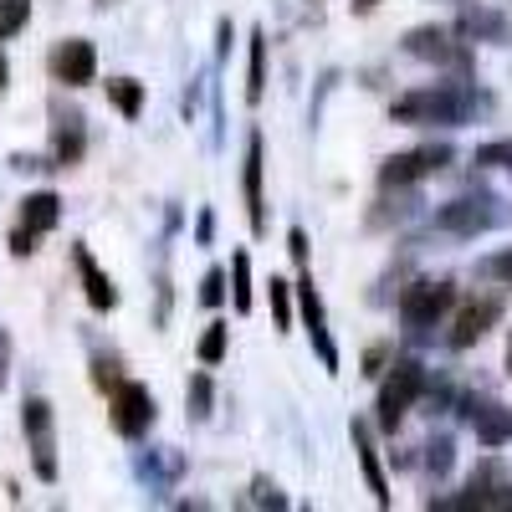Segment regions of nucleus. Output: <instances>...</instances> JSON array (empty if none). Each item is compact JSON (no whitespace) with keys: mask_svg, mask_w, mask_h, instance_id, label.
<instances>
[{"mask_svg":"<svg viewBox=\"0 0 512 512\" xmlns=\"http://www.w3.org/2000/svg\"><path fill=\"white\" fill-rule=\"evenodd\" d=\"M354 456H359V466H364V482H369V492H374V502L379 507H390L395 497H390V477H384V466H379V451H374V436H369V425L364 420H354Z\"/></svg>","mask_w":512,"mask_h":512,"instance_id":"17","label":"nucleus"},{"mask_svg":"<svg viewBox=\"0 0 512 512\" xmlns=\"http://www.w3.org/2000/svg\"><path fill=\"white\" fill-rule=\"evenodd\" d=\"M72 267H77V277H82V297H88V308L93 313H113L118 308V287H113V277L93 262V251L88 246H72Z\"/></svg>","mask_w":512,"mask_h":512,"instance_id":"16","label":"nucleus"},{"mask_svg":"<svg viewBox=\"0 0 512 512\" xmlns=\"http://www.w3.org/2000/svg\"><path fill=\"white\" fill-rule=\"evenodd\" d=\"M451 308H456V287H451V282H436V277L410 282V287L400 292V303H395V313H400V323H405L410 333L436 328Z\"/></svg>","mask_w":512,"mask_h":512,"instance_id":"6","label":"nucleus"},{"mask_svg":"<svg viewBox=\"0 0 512 512\" xmlns=\"http://www.w3.org/2000/svg\"><path fill=\"white\" fill-rule=\"evenodd\" d=\"M451 159H456L451 144H420V149L390 154V159L379 164V185H384V190H410V185H420V180L441 175Z\"/></svg>","mask_w":512,"mask_h":512,"instance_id":"7","label":"nucleus"},{"mask_svg":"<svg viewBox=\"0 0 512 512\" xmlns=\"http://www.w3.org/2000/svg\"><path fill=\"white\" fill-rule=\"evenodd\" d=\"M103 88H108V103H113L128 123L144 113V82H134V77H108Z\"/></svg>","mask_w":512,"mask_h":512,"instance_id":"20","label":"nucleus"},{"mask_svg":"<svg viewBox=\"0 0 512 512\" xmlns=\"http://www.w3.org/2000/svg\"><path fill=\"white\" fill-rule=\"evenodd\" d=\"M410 216V205H395V221H405ZM384 221H390V210H379V216H374V226H384Z\"/></svg>","mask_w":512,"mask_h":512,"instance_id":"39","label":"nucleus"},{"mask_svg":"<svg viewBox=\"0 0 512 512\" xmlns=\"http://www.w3.org/2000/svg\"><path fill=\"white\" fill-rule=\"evenodd\" d=\"M461 420L472 425L477 441H482L487 451H497V446L512 441V410L497 405V400H461Z\"/></svg>","mask_w":512,"mask_h":512,"instance_id":"15","label":"nucleus"},{"mask_svg":"<svg viewBox=\"0 0 512 512\" xmlns=\"http://www.w3.org/2000/svg\"><path fill=\"white\" fill-rule=\"evenodd\" d=\"M262 169H267V144L262 134L251 128L246 139V164H241V195H246V216H251V231L267 236V190H262Z\"/></svg>","mask_w":512,"mask_h":512,"instance_id":"10","label":"nucleus"},{"mask_svg":"<svg viewBox=\"0 0 512 512\" xmlns=\"http://www.w3.org/2000/svg\"><path fill=\"white\" fill-rule=\"evenodd\" d=\"M507 221H512V210L497 195H456V200H446L436 210V231L461 236V241H472V236H482L492 226H507Z\"/></svg>","mask_w":512,"mask_h":512,"instance_id":"3","label":"nucleus"},{"mask_svg":"<svg viewBox=\"0 0 512 512\" xmlns=\"http://www.w3.org/2000/svg\"><path fill=\"white\" fill-rule=\"evenodd\" d=\"M472 164H477V169H512V139H492V144H482V149L472 154Z\"/></svg>","mask_w":512,"mask_h":512,"instance_id":"26","label":"nucleus"},{"mask_svg":"<svg viewBox=\"0 0 512 512\" xmlns=\"http://www.w3.org/2000/svg\"><path fill=\"white\" fill-rule=\"evenodd\" d=\"M21 431H26V446H31V472L36 482H57V415L41 395H26L21 405Z\"/></svg>","mask_w":512,"mask_h":512,"instance_id":"4","label":"nucleus"},{"mask_svg":"<svg viewBox=\"0 0 512 512\" xmlns=\"http://www.w3.org/2000/svg\"><path fill=\"white\" fill-rule=\"evenodd\" d=\"M6 82H11V62H6V52H0V98H6Z\"/></svg>","mask_w":512,"mask_h":512,"instance_id":"40","label":"nucleus"},{"mask_svg":"<svg viewBox=\"0 0 512 512\" xmlns=\"http://www.w3.org/2000/svg\"><path fill=\"white\" fill-rule=\"evenodd\" d=\"M456 31H461L466 41H512L507 16H497V11H487V6H466V11L456 16Z\"/></svg>","mask_w":512,"mask_h":512,"instance_id":"19","label":"nucleus"},{"mask_svg":"<svg viewBox=\"0 0 512 512\" xmlns=\"http://www.w3.org/2000/svg\"><path fill=\"white\" fill-rule=\"evenodd\" d=\"M425 379H431V369H425L420 359H395L390 369H384L379 400H374L379 431H400V420H405V415L420 405V395H425Z\"/></svg>","mask_w":512,"mask_h":512,"instance_id":"2","label":"nucleus"},{"mask_svg":"<svg viewBox=\"0 0 512 512\" xmlns=\"http://www.w3.org/2000/svg\"><path fill=\"white\" fill-rule=\"evenodd\" d=\"M436 507H497V512H512V482L497 461H482L472 482H466V497H441Z\"/></svg>","mask_w":512,"mask_h":512,"instance_id":"9","label":"nucleus"},{"mask_svg":"<svg viewBox=\"0 0 512 512\" xmlns=\"http://www.w3.org/2000/svg\"><path fill=\"white\" fill-rule=\"evenodd\" d=\"M118 379H123V364H118V354H93V384H98L103 395L113 390Z\"/></svg>","mask_w":512,"mask_h":512,"instance_id":"29","label":"nucleus"},{"mask_svg":"<svg viewBox=\"0 0 512 512\" xmlns=\"http://www.w3.org/2000/svg\"><path fill=\"white\" fill-rule=\"evenodd\" d=\"M507 379H512V338H507Z\"/></svg>","mask_w":512,"mask_h":512,"instance_id":"42","label":"nucleus"},{"mask_svg":"<svg viewBox=\"0 0 512 512\" xmlns=\"http://www.w3.org/2000/svg\"><path fill=\"white\" fill-rule=\"evenodd\" d=\"M251 507H287V497H282V487H277V482L256 477V482H251Z\"/></svg>","mask_w":512,"mask_h":512,"instance_id":"32","label":"nucleus"},{"mask_svg":"<svg viewBox=\"0 0 512 512\" xmlns=\"http://www.w3.org/2000/svg\"><path fill=\"white\" fill-rule=\"evenodd\" d=\"M231 303H236L241 318L251 313V256H246V251L231 256Z\"/></svg>","mask_w":512,"mask_h":512,"instance_id":"24","label":"nucleus"},{"mask_svg":"<svg viewBox=\"0 0 512 512\" xmlns=\"http://www.w3.org/2000/svg\"><path fill=\"white\" fill-rule=\"evenodd\" d=\"M159 405H154V390L139 379H118L113 390H108V420H113V431L123 441H144L149 436V425H154Z\"/></svg>","mask_w":512,"mask_h":512,"instance_id":"5","label":"nucleus"},{"mask_svg":"<svg viewBox=\"0 0 512 512\" xmlns=\"http://www.w3.org/2000/svg\"><path fill=\"white\" fill-rule=\"evenodd\" d=\"M502 318V297H472V303H461V313H456V323H451V333H446V344L461 354V349H472V344H482V338L492 333V323Z\"/></svg>","mask_w":512,"mask_h":512,"instance_id":"11","label":"nucleus"},{"mask_svg":"<svg viewBox=\"0 0 512 512\" xmlns=\"http://www.w3.org/2000/svg\"><path fill=\"white\" fill-rule=\"evenodd\" d=\"M477 113V93L461 88V82H436V88H415L405 98L390 103V118L405 123V128H425V123H446V128H461L472 123Z\"/></svg>","mask_w":512,"mask_h":512,"instance_id":"1","label":"nucleus"},{"mask_svg":"<svg viewBox=\"0 0 512 512\" xmlns=\"http://www.w3.org/2000/svg\"><path fill=\"white\" fill-rule=\"evenodd\" d=\"M210 405H216V384H210V374H190V384H185L190 420H210Z\"/></svg>","mask_w":512,"mask_h":512,"instance_id":"23","label":"nucleus"},{"mask_svg":"<svg viewBox=\"0 0 512 512\" xmlns=\"http://www.w3.org/2000/svg\"><path fill=\"white\" fill-rule=\"evenodd\" d=\"M52 77L62 82V88H88V82L98 77V52H93V41H82V36H67L52 47Z\"/></svg>","mask_w":512,"mask_h":512,"instance_id":"13","label":"nucleus"},{"mask_svg":"<svg viewBox=\"0 0 512 512\" xmlns=\"http://www.w3.org/2000/svg\"><path fill=\"white\" fill-rule=\"evenodd\" d=\"M349 6H354V16H369V11L379 6V0H349Z\"/></svg>","mask_w":512,"mask_h":512,"instance_id":"41","label":"nucleus"},{"mask_svg":"<svg viewBox=\"0 0 512 512\" xmlns=\"http://www.w3.org/2000/svg\"><path fill=\"white\" fill-rule=\"evenodd\" d=\"M297 308H303V323H308V338H313L318 364H323L328 374H338V344H333V333H328V313H323V297H318L308 267L297 272Z\"/></svg>","mask_w":512,"mask_h":512,"instance_id":"8","label":"nucleus"},{"mask_svg":"<svg viewBox=\"0 0 512 512\" xmlns=\"http://www.w3.org/2000/svg\"><path fill=\"white\" fill-rule=\"evenodd\" d=\"M31 21V0H0V41H11Z\"/></svg>","mask_w":512,"mask_h":512,"instance_id":"25","label":"nucleus"},{"mask_svg":"<svg viewBox=\"0 0 512 512\" xmlns=\"http://www.w3.org/2000/svg\"><path fill=\"white\" fill-rule=\"evenodd\" d=\"M267 98V36L251 31V72H246V103L256 108Z\"/></svg>","mask_w":512,"mask_h":512,"instance_id":"21","label":"nucleus"},{"mask_svg":"<svg viewBox=\"0 0 512 512\" xmlns=\"http://www.w3.org/2000/svg\"><path fill=\"white\" fill-rule=\"evenodd\" d=\"M226 349H231V323L226 318H216L205 333H200V344H195V354H200V364L205 369H216L221 359H226Z\"/></svg>","mask_w":512,"mask_h":512,"instance_id":"22","label":"nucleus"},{"mask_svg":"<svg viewBox=\"0 0 512 512\" xmlns=\"http://www.w3.org/2000/svg\"><path fill=\"white\" fill-rule=\"evenodd\" d=\"M36 251V236H26V231H11V256H31Z\"/></svg>","mask_w":512,"mask_h":512,"instance_id":"38","label":"nucleus"},{"mask_svg":"<svg viewBox=\"0 0 512 512\" xmlns=\"http://www.w3.org/2000/svg\"><path fill=\"white\" fill-rule=\"evenodd\" d=\"M451 461H456V446H451V436H436L431 446H425V466H431L436 477H446V472H451Z\"/></svg>","mask_w":512,"mask_h":512,"instance_id":"28","label":"nucleus"},{"mask_svg":"<svg viewBox=\"0 0 512 512\" xmlns=\"http://www.w3.org/2000/svg\"><path fill=\"white\" fill-rule=\"evenodd\" d=\"M57 221H62V200H57L52 190H31V195L21 200V221H16V231H26V236H47V231H57Z\"/></svg>","mask_w":512,"mask_h":512,"instance_id":"18","label":"nucleus"},{"mask_svg":"<svg viewBox=\"0 0 512 512\" xmlns=\"http://www.w3.org/2000/svg\"><path fill=\"white\" fill-rule=\"evenodd\" d=\"M405 52H410V57H425V62H436V67H456V72L472 62L466 41H456L446 26H415V31L405 36Z\"/></svg>","mask_w":512,"mask_h":512,"instance_id":"12","label":"nucleus"},{"mask_svg":"<svg viewBox=\"0 0 512 512\" xmlns=\"http://www.w3.org/2000/svg\"><path fill=\"white\" fill-rule=\"evenodd\" d=\"M216 241V210H200V221H195V246H210Z\"/></svg>","mask_w":512,"mask_h":512,"instance_id":"34","label":"nucleus"},{"mask_svg":"<svg viewBox=\"0 0 512 512\" xmlns=\"http://www.w3.org/2000/svg\"><path fill=\"white\" fill-rule=\"evenodd\" d=\"M267 297H272V313H277V328L287 333V328H292V287H287L282 277H272V282H267Z\"/></svg>","mask_w":512,"mask_h":512,"instance_id":"27","label":"nucleus"},{"mask_svg":"<svg viewBox=\"0 0 512 512\" xmlns=\"http://www.w3.org/2000/svg\"><path fill=\"white\" fill-rule=\"evenodd\" d=\"M287 251H292L297 272H303V267H308V236H303V231H292V236H287Z\"/></svg>","mask_w":512,"mask_h":512,"instance_id":"35","label":"nucleus"},{"mask_svg":"<svg viewBox=\"0 0 512 512\" xmlns=\"http://www.w3.org/2000/svg\"><path fill=\"white\" fill-rule=\"evenodd\" d=\"M226 282H231V277H226L221 267H210L205 282H200V303H205V308H221V303H226Z\"/></svg>","mask_w":512,"mask_h":512,"instance_id":"30","label":"nucleus"},{"mask_svg":"<svg viewBox=\"0 0 512 512\" xmlns=\"http://www.w3.org/2000/svg\"><path fill=\"white\" fill-rule=\"evenodd\" d=\"M82 154H88V123H82L77 108H52V164L57 169H72L82 164Z\"/></svg>","mask_w":512,"mask_h":512,"instance_id":"14","label":"nucleus"},{"mask_svg":"<svg viewBox=\"0 0 512 512\" xmlns=\"http://www.w3.org/2000/svg\"><path fill=\"white\" fill-rule=\"evenodd\" d=\"M390 354H395L390 344H369V349H364V374H369V379H379L384 369H390Z\"/></svg>","mask_w":512,"mask_h":512,"instance_id":"33","label":"nucleus"},{"mask_svg":"<svg viewBox=\"0 0 512 512\" xmlns=\"http://www.w3.org/2000/svg\"><path fill=\"white\" fill-rule=\"evenodd\" d=\"M6 379H11V333L0 328V390H6Z\"/></svg>","mask_w":512,"mask_h":512,"instance_id":"36","label":"nucleus"},{"mask_svg":"<svg viewBox=\"0 0 512 512\" xmlns=\"http://www.w3.org/2000/svg\"><path fill=\"white\" fill-rule=\"evenodd\" d=\"M231 36H236V26H231V21H221V26H216V57H221V62L231 57Z\"/></svg>","mask_w":512,"mask_h":512,"instance_id":"37","label":"nucleus"},{"mask_svg":"<svg viewBox=\"0 0 512 512\" xmlns=\"http://www.w3.org/2000/svg\"><path fill=\"white\" fill-rule=\"evenodd\" d=\"M482 277H492V282L512 287V246H502V251H492V256H487V262H482Z\"/></svg>","mask_w":512,"mask_h":512,"instance_id":"31","label":"nucleus"}]
</instances>
